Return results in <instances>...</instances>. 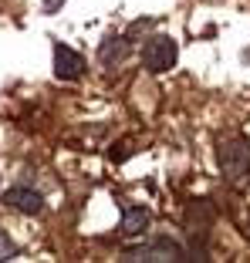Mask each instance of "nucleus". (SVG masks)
Instances as JSON below:
<instances>
[{
	"label": "nucleus",
	"instance_id": "nucleus-1",
	"mask_svg": "<svg viewBox=\"0 0 250 263\" xmlns=\"http://www.w3.org/2000/svg\"><path fill=\"white\" fill-rule=\"evenodd\" d=\"M217 162L230 182L243 179L250 169V142L247 139H223L217 145Z\"/></svg>",
	"mask_w": 250,
	"mask_h": 263
},
{
	"label": "nucleus",
	"instance_id": "nucleus-2",
	"mask_svg": "<svg viewBox=\"0 0 250 263\" xmlns=\"http://www.w3.org/2000/svg\"><path fill=\"white\" fill-rule=\"evenodd\" d=\"M176 61H180V44L169 34H156V37H149L146 47H142V64L152 74H163V71L176 68Z\"/></svg>",
	"mask_w": 250,
	"mask_h": 263
},
{
	"label": "nucleus",
	"instance_id": "nucleus-3",
	"mask_svg": "<svg viewBox=\"0 0 250 263\" xmlns=\"http://www.w3.org/2000/svg\"><path fill=\"white\" fill-rule=\"evenodd\" d=\"M122 260L125 263H169V260H183V250L169 240H156V243H149V247L129 250Z\"/></svg>",
	"mask_w": 250,
	"mask_h": 263
},
{
	"label": "nucleus",
	"instance_id": "nucleus-4",
	"mask_svg": "<svg viewBox=\"0 0 250 263\" xmlns=\"http://www.w3.org/2000/svg\"><path fill=\"white\" fill-rule=\"evenodd\" d=\"M81 71H85V61H81L78 51H71L64 44H55V78L61 81H78Z\"/></svg>",
	"mask_w": 250,
	"mask_h": 263
},
{
	"label": "nucleus",
	"instance_id": "nucleus-5",
	"mask_svg": "<svg viewBox=\"0 0 250 263\" xmlns=\"http://www.w3.org/2000/svg\"><path fill=\"white\" fill-rule=\"evenodd\" d=\"M4 202L14 206L17 213H27V216H38L41 209H44V196L34 193V189H10V193L4 196Z\"/></svg>",
	"mask_w": 250,
	"mask_h": 263
},
{
	"label": "nucleus",
	"instance_id": "nucleus-6",
	"mask_svg": "<svg viewBox=\"0 0 250 263\" xmlns=\"http://www.w3.org/2000/svg\"><path fill=\"white\" fill-rule=\"evenodd\" d=\"M125 58H129V41L125 37H109L98 47V61H102L105 68H118Z\"/></svg>",
	"mask_w": 250,
	"mask_h": 263
},
{
	"label": "nucleus",
	"instance_id": "nucleus-7",
	"mask_svg": "<svg viewBox=\"0 0 250 263\" xmlns=\"http://www.w3.org/2000/svg\"><path fill=\"white\" fill-rule=\"evenodd\" d=\"M149 219H152V213H149L146 206H135V209H129L122 216V236H142L146 233V226H149Z\"/></svg>",
	"mask_w": 250,
	"mask_h": 263
},
{
	"label": "nucleus",
	"instance_id": "nucleus-8",
	"mask_svg": "<svg viewBox=\"0 0 250 263\" xmlns=\"http://www.w3.org/2000/svg\"><path fill=\"white\" fill-rule=\"evenodd\" d=\"M17 253V247H14V240H10L7 233H0V263L4 260H10V256Z\"/></svg>",
	"mask_w": 250,
	"mask_h": 263
},
{
	"label": "nucleus",
	"instance_id": "nucleus-9",
	"mask_svg": "<svg viewBox=\"0 0 250 263\" xmlns=\"http://www.w3.org/2000/svg\"><path fill=\"white\" fill-rule=\"evenodd\" d=\"M58 4H64V0H44V10H47V14H51V10H55Z\"/></svg>",
	"mask_w": 250,
	"mask_h": 263
},
{
	"label": "nucleus",
	"instance_id": "nucleus-10",
	"mask_svg": "<svg viewBox=\"0 0 250 263\" xmlns=\"http://www.w3.org/2000/svg\"><path fill=\"white\" fill-rule=\"evenodd\" d=\"M247 172H250V169H247Z\"/></svg>",
	"mask_w": 250,
	"mask_h": 263
}]
</instances>
